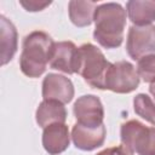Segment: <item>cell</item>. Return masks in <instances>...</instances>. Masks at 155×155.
I'll use <instances>...</instances> for the list:
<instances>
[{"label":"cell","instance_id":"1","mask_svg":"<svg viewBox=\"0 0 155 155\" xmlns=\"http://www.w3.org/2000/svg\"><path fill=\"white\" fill-rule=\"evenodd\" d=\"M93 39L104 48H116L124 41L126 10L120 4L105 2L98 5L94 12Z\"/></svg>","mask_w":155,"mask_h":155},{"label":"cell","instance_id":"2","mask_svg":"<svg viewBox=\"0 0 155 155\" xmlns=\"http://www.w3.org/2000/svg\"><path fill=\"white\" fill-rule=\"evenodd\" d=\"M54 41L52 38L40 30L31 31L23 39L22 52L19 57V67L22 73L28 78H39L50 63L51 52Z\"/></svg>","mask_w":155,"mask_h":155},{"label":"cell","instance_id":"3","mask_svg":"<svg viewBox=\"0 0 155 155\" xmlns=\"http://www.w3.org/2000/svg\"><path fill=\"white\" fill-rule=\"evenodd\" d=\"M111 63L107 61L103 52L92 44H84L78 47L75 73L92 87L105 90V76Z\"/></svg>","mask_w":155,"mask_h":155},{"label":"cell","instance_id":"4","mask_svg":"<svg viewBox=\"0 0 155 155\" xmlns=\"http://www.w3.org/2000/svg\"><path fill=\"white\" fill-rule=\"evenodd\" d=\"M122 145L138 155H155V127H148L138 120H128L121 125Z\"/></svg>","mask_w":155,"mask_h":155},{"label":"cell","instance_id":"5","mask_svg":"<svg viewBox=\"0 0 155 155\" xmlns=\"http://www.w3.org/2000/svg\"><path fill=\"white\" fill-rule=\"evenodd\" d=\"M139 76L133 64L127 61L111 63L105 76V90L116 93H130L139 85Z\"/></svg>","mask_w":155,"mask_h":155},{"label":"cell","instance_id":"6","mask_svg":"<svg viewBox=\"0 0 155 155\" xmlns=\"http://www.w3.org/2000/svg\"><path fill=\"white\" fill-rule=\"evenodd\" d=\"M126 51L134 61H139L149 54H155V25L130 27L127 33Z\"/></svg>","mask_w":155,"mask_h":155},{"label":"cell","instance_id":"7","mask_svg":"<svg viewBox=\"0 0 155 155\" xmlns=\"http://www.w3.org/2000/svg\"><path fill=\"white\" fill-rule=\"evenodd\" d=\"M74 116L78 124L97 127L103 125L104 119V108L101 99L93 94H85L79 97L73 107Z\"/></svg>","mask_w":155,"mask_h":155},{"label":"cell","instance_id":"8","mask_svg":"<svg viewBox=\"0 0 155 155\" xmlns=\"http://www.w3.org/2000/svg\"><path fill=\"white\" fill-rule=\"evenodd\" d=\"M42 97L45 101L67 104L74 97V85L67 76L50 73L42 80Z\"/></svg>","mask_w":155,"mask_h":155},{"label":"cell","instance_id":"9","mask_svg":"<svg viewBox=\"0 0 155 155\" xmlns=\"http://www.w3.org/2000/svg\"><path fill=\"white\" fill-rule=\"evenodd\" d=\"M107 136L104 124L97 127H88L75 124L71 130V140L74 145L84 151H91L103 145Z\"/></svg>","mask_w":155,"mask_h":155},{"label":"cell","instance_id":"10","mask_svg":"<svg viewBox=\"0 0 155 155\" xmlns=\"http://www.w3.org/2000/svg\"><path fill=\"white\" fill-rule=\"evenodd\" d=\"M76 52H78V47L73 41L54 42L48 63L51 69H56L69 75L74 74Z\"/></svg>","mask_w":155,"mask_h":155},{"label":"cell","instance_id":"11","mask_svg":"<svg viewBox=\"0 0 155 155\" xmlns=\"http://www.w3.org/2000/svg\"><path fill=\"white\" fill-rule=\"evenodd\" d=\"M70 143V134L65 124H52L44 128L42 145L50 155H58L65 151Z\"/></svg>","mask_w":155,"mask_h":155},{"label":"cell","instance_id":"12","mask_svg":"<svg viewBox=\"0 0 155 155\" xmlns=\"http://www.w3.org/2000/svg\"><path fill=\"white\" fill-rule=\"evenodd\" d=\"M35 120L41 128L52 124H64L67 120V109L63 103L44 99L36 109Z\"/></svg>","mask_w":155,"mask_h":155},{"label":"cell","instance_id":"13","mask_svg":"<svg viewBox=\"0 0 155 155\" xmlns=\"http://www.w3.org/2000/svg\"><path fill=\"white\" fill-rule=\"evenodd\" d=\"M0 41H1V64H7L17 52L18 35L17 29L5 16H0Z\"/></svg>","mask_w":155,"mask_h":155},{"label":"cell","instance_id":"14","mask_svg":"<svg viewBox=\"0 0 155 155\" xmlns=\"http://www.w3.org/2000/svg\"><path fill=\"white\" fill-rule=\"evenodd\" d=\"M126 11L133 25H150L155 21V1L131 0L126 2Z\"/></svg>","mask_w":155,"mask_h":155},{"label":"cell","instance_id":"15","mask_svg":"<svg viewBox=\"0 0 155 155\" xmlns=\"http://www.w3.org/2000/svg\"><path fill=\"white\" fill-rule=\"evenodd\" d=\"M69 18L76 27H87L93 22L97 4L94 1H76L73 0L68 5Z\"/></svg>","mask_w":155,"mask_h":155},{"label":"cell","instance_id":"16","mask_svg":"<svg viewBox=\"0 0 155 155\" xmlns=\"http://www.w3.org/2000/svg\"><path fill=\"white\" fill-rule=\"evenodd\" d=\"M133 109L138 116L155 126V102L145 93H138L133 98Z\"/></svg>","mask_w":155,"mask_h":155},{"label":"cell","instance_id":"17","mask_svg":"<svg viewBox=\"0 0 155 155\" xmlns=\"http://www.w3.org/2000/svg\"><path fill=\"white\" fill-rule=\"evenodd\" d=\"M137 73L144 82L155 81V54H149L140 58L137 63Z\"/></svg>","mask_w":155,"mask_h":155},{"label":"cell","instance_id":"18","mask_svg":"<svg viewBox=\"0 0 155 155\" xmlns=\"http://www.w3.org/2000/svg\"><path fill=\"white\" fill-rule=\"evenodd\" d=\"M27 11H30V12H36V11H41L44 10L45 7H47L51 1H35V0H29V1H21L19 2Z\"/></svg>","mask_w":155,"mask_h":155},{"label":"cell","instance_id":"19","mask_svg":"<svg viewBox=\"0 0 155 155\" xmlns=\"http://www.w3.org/2000/svg\"><path fill=\"white\" fill-rule=\"evenodd\" d=\"M97 155H133V153L125 145H117V147L107 148L99 151Z\"/></svg>","mask_w":155,"mask_h":155},{"label":"cell","instance_id":"20","mask_svg":"<svg viewBox=\"0 0 155 155\" xmlns=\"http://www.w3.org/2000/svg\"><path fill=\"white\" fill-rule=\"evenodd\" d=\"M149 92L151 93V96H153L154 99H155V81L150 84V86H149Z\"/></svg>","mask_w":155,"mask_h":155}]
</instances>
